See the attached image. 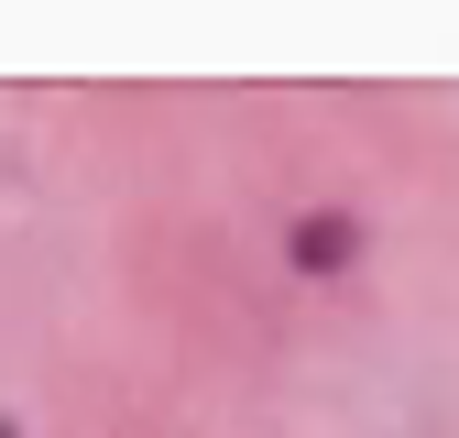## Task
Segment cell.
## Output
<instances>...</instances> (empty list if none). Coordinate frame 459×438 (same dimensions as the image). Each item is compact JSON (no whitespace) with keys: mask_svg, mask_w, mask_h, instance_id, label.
I'll list each match as a JSON object with an SVG mask.
<instances>
[{"mask_svg":"<svg viewBox=\"0 0 459 438\" xmlns=\"http://www.w3.org/2000/svg\"><path fill=\"white\" fill-rule=\"evenodd\" d=\"M361 252H372L361 208H296L284 219V274H296V285H351Z\"/></svg>","mask_w":459,"mask_h":438,"instance_id":"6da1fadb","label":"cell"},{"mask_svg":"<svg viewBox=\"0 0 459 438\" xmlns=\"http://www.w3.org/2000/svg\"><path fill=\"white\" fill-rule=\"evenodd\" d=\"M0 438H22V416H0Z\"/></svg>","mask_w":459,"mask_h":438,"instance_id":"7a4b0ae2","label":"cell"}]
</instances>
